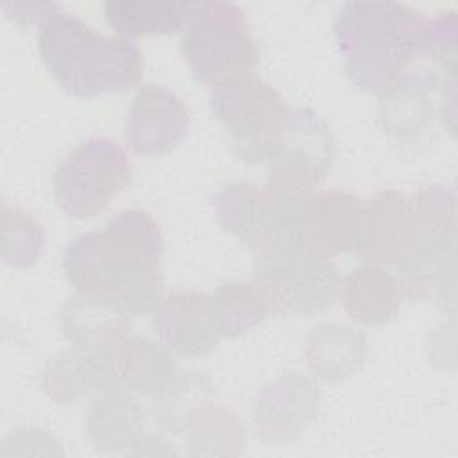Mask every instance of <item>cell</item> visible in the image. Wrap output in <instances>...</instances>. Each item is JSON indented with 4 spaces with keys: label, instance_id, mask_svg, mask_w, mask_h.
Masks as SVG:
<instances>
[{
    "label": "cell",
    "instance_id": "cell-1",
    "mask_svg": "<svg viewBox=\"0 0 458 458\" xmlns=\"http://www.w3.org/2000/svg\"><path fill=\"white\" fill-rule=\"evenodd\" d=\"M163 234L143 209H125L100 231L82 233L63 252L75 292L106 297L129 315L154 313L163 301Z\"/></svg>",
    "mask_w": 458,
    "mask_h": 458
},
{
    "label": "cell",
    "instance_id": "cell-2",
    "mask_svg": "<svg viewBox=\"0 0 458 458\" xmlns=\"http://www.w3.org/2000/svg\"><path fill=\"white\" fill-rule=\"evenodd\" d=\"M431 20L397 2H347L333 32L351 82L377 97L429 55Z\"/></svg>",
    "mask_w": 458,
    "mask_h": 458
},
{
    "label": "cell",
    "instance_id": "cell-3",
    "mask_svg": "<svg viewBox=\"0 0 458 458\" xmlns=\"http://www.w3.org/2000/svg\"><path fill=\"white\" fill-rule=\"evenodd\" d=\"M38 50L47 72L72 97L122 93L141 77V52L132 39L100 34L61 9L39 27Z\"/></svg>",
    "mask_w": 458,
    "mask_h": 458
},
{
    "label": "cell",
    "instance_id": "cell-4",
    "mask_svg": "<svg viewBox=\"0 0 458 458\" xmlns=\"http://www.w3.org/2000/svg\"><path fill=\"white\" fill-rule=\"evenodd\" d=\"M310 191L267 181L229 182L213 197L216 222L254 254L304 247V204Z\"/></svg>",
    "mask_w": 458,
    "mask_h": 458
},
{
    "label": "cell",
    "instance_id": "cell-5",
    "mask_svg": "<svg viewBox=\"0 0 458 458\" xmlns=\"http://www.w3.org/2000/svg\"><path fill=\"white\" fill-rule=\"evenodd\" d=\"M181 50L193 77L209 88L258 64L250 25L233 2H197L181 30Z\"/></svg>",
    "mask_w": 458,
    "mask_h": 458
},
{
    "label": "cell",
    "instance_id": "cell-6",
    "mask_svg": "<svg viewBox=\"0 0 458 458\" xmlns=\"http://www.w3.org/2000/svg\"><path fill=\"white\" fill-rule=\"evenodd\" d=\"M252 283L265 297L270 313L315 315L335 302L340 274L329 256L308 249H288L258 254Z\"/></svg>",
    "mask_w": 458,
    "mask_h": 458
},
{
    "label": "cell",
    "instance_id": "cell-7",
    "mask_svg": "<svg viewBox=\"0 0 458 458\" xmlns=\"http://www.w3.org/2000/svg\"><path fill=\"white\" fill-rule=\"evenodd\" d=\"M129 184L131 165L125 150L104 136L72 148L52 179L55 206L77 220L100 215Z\"/></svg>",
    "mask_w": 458,
    "mask_h": 458
},
{
    "label": "cell",
    "instance_id": "cell-8",
    "mask_svg": "<svg viewBox=\"0 0 458 458\" xmlns=\"http://www.w3.org/2000/svg\"><path fill=\"white\" fill-rule=\"evenodd\" d=\"M336 141L331 127L313 109L286 107L274 125L261 163L268 181L297 191H311L333 170Z\"/></svg>",
    "mask_w": 458,
    "mask_h": 458
},
{
    "label": "cell",
    "instance_id": "cell-9",
    "mask_svg": "<svg viewBox=\"0 0 458 458\" xmlns=\"http://www.w3.org/2000/svg\"><path fill=\"white\" fill-rule=\"evenodd\" d=\"M209 106L229 132L236 157L247 165L261 163L267 140L288 107L283 97L254 72L211 86Z\"/></svg>",
    "mask_w": 458,
    "mask_h": 458
},
{
    "label": "cell",
    "instance_id": "cell-10",
    "mask_svg": "<svg viewBox=\"0 0 458 458\" xmlns=\"http://www.w3.org/2000/svg\"><path fill=\"white\" fill-rule=\"evenodd\" d=\"M320 392L311 377L288 370L267 383L252 404L256 437L272 447L292 445L318 413Z\"/></svg>",
    "mask_w": 458,
    "mask_h": 458
},
{
    "label": "cell",
    "instance_id": "cell-11",
    "mask_svg": "<svg viewBox=\"0 0 458 458\" xmlns=\"http://www.w3.org/2000/svg\"><path fill=\"white\" fill-rule=\"evenodd\" d=\"M437 73L408 72L390 91L379 97L377 118L385 132L399 141H413L428 132L437 114L444 122L445 102L454 104V88L445 86Z\"/></svg>",
    "mask_w": 458,
    "mask_h": 458
},
{
    "label": "cell",
    "instance_id": "cell-12",
    "mask_svg": "<svg viewBox=\"0 0 458 458\" xmlns=\"http://www.w3.org/2000/svg\"><path fill=\"white\" fill-rule=\"evenodd\" d=\"M413 222L408 197L383 190L363 200L354 252L370 265H397L411 250Z\"/></svg>",
    "mask_w": 458,
    "mask_h": 458
},
{
    "label": "cell",
    "instance_id": "cell-13",
    "mask_svg": "<svg viewBox=\"0 0 458 458\" xmlns=\"http://www.w3.org/2000/svg\"><path fill=\"white\" fill-rule=\"evenodd\" d=\"M190 113L174 91L147 84L132 98L125 140L136 154L163 156L172 152L186 136Z\"/></svg>",
    "mask_w": 458,
    "mask_h": 458
},
{
    "label": "cell",
    "instance_id": "cell-14",
    "mask_svg": "<svg viewBox=\"0 0 458 458\" xmlns=\"http://www.w3.org/2000/svg\"><path fill=\"white\" fill-rule=\"evenodd\" d=\"M152 326L161 344L182 358H204L218 347L220 336L209 320L204 292L168 293L152 313Z\"/></svg>",
    "mask_w": 458,
    "mask_h": 458
},
{
    "label": "cell",
    "instance_id": "cell-15",
    "mask_svg": "<svg viewBox=\"0 0 458 458\" xmlns=\"http://www.w3.org/2000/svg\"><path fill=\"white\" fill-rule=\"evenodd\" d=\"M111 347L82 349L70 345L52 356L43 369L47 397L57 404H73L93 394L118 390Z\"/></svg>",
    "mask_w": 458,
    "mask_h": 458
},
{
    "label": "cell",
    "instance_id": "cell-16",
    "mask_svg": "<svg viewBox=\"0 0 458 458\" xmlns=\"http://www.w3.org/2000/svg\"><path fill=\"white\" fill-rule=\"evenodd\" d=\"M361 213L363 200L354 193L310 191L304 204V247L329 258L354 250Z\"/></svg>",
    "mask_w": 458,
    "mask_h": 458
},
{
    "label": "cell",
    "instance_id": "cell-17",
    "mask_svg": "<svg viewBox=\"0 0 458 458\" xmlns=\"http://www.w3.org/2000/svg\"><path fill=\"white\" fill-rule=\"evenodd\" d=\"M147 413L132 394L113 390L98 394L84 415V435L104 454H129L145 435Z\"/></svg>",
    "mask_w": 458,
    "mask_h": 458
},
{
    "label": "cell",
    "instance_id": "cell-18",
    "mask_svg": "<svg viewBox=\"0 0 458 458\" xmlns=\"http://www.w3.org/2000/svg\"><path fill=\"white\" fill-rule=\"evenodd\" d=\"M118 390L154 397L177 374V363L165 344L143 336H125L111 347Z\"/></svg>",
    "mask_w": 458,
    "mask_h": 458
},
{
    "label": "cell",
    "instance_id": "cell-19",
    "mask_svg": "<svg viewBox=\"0 0 458 458\" xmlns=\"http://www.w3.org/2000/svg\"><path fill=\"white\" fill-rule=\"evenodd\" d=\"M61 327L70 345L104 349L129 335V313L106 297L77 292L61 310Z\"/></svg>",
    "mask_w": 458,
    "mask_h": 458
},
{
    "label": "cell",
    "instance_id": "cell-20",
    "mask_svg": "<svg viewBox=\"0 0 458 458\" xmlns=\"http://www.w3.org/2000/svg\"><path fill=\"white\" fill-rule=\"evenodd\" d=\"M308 370L313 377L335 385L358 374L369 358V344L361 331L347 324L315 327L304 345Z\"/></svg>",
    "mask_w": 458,
    "mask_h": 458
},
{
    "label": "cell",
    "instance_id": "cell-21",
    "mask_svg": "<svg viewBox=\"0 0 458 458\" xmlns=\"http://www.w3.org/2000/svg\"><path fill=\"white\" fill-rule=\"evenodd\" d=\"M408 202L413 245L404 259L456 252V199L453 190L442 184L424 186L410 195Z\"/></svg>",
    "mask_w": 458,
    "mask_h": 458
},
{
    "label": "cell",
    "instance_id": "cell-22",
    "mask_svg": "<svg viewBox=\"0 0 458 458\" xmlns=\"http://www.w3.org/2000/svg\"><path fill=\"white\" fill-rule=\"evenodd\" d=\"M338 297L354 322L377 327L388 324L397 315L403 290L399 281L385 268L365 263L340 279Z\"/></svg>",
    "mask_w": 458,
    "mask_h": 458
},
{
    "label": "cell",
    "instance_id": "cell-23",
    "mask_svg": "<svg viewBox=\"0 0 458 458\" xmlns=\"http://www.w3.org/2000/svg\"><path fill=\"white\" fill-rule=\"evenodd\" d=\"M213 404H216V390L211 377L200 370L188 369L177 370L174 379L150 397V413L163 431L184 435Z\"/></svg>",
    "mask_w": 458,
    "mask_h": 458
},
{
    "label": "cell",
    "instance_id": "cell-24",
    "mask_svg": "<svg viewBox=\"0 0 458 458\" xmlns=\"http://www.w3.org/2000/svg\"><path fill=\"white\" fill-rule=\"evenodd\" d=\"M197 2L107 0L104 14L111 29L123 38L172 34L182 30Z\"/></svg>",
    "mask_w": 458,
    "mask_h": 458
},
{
    "label": "cell",
    "instance_id": "cell-25",
    "mask_svg": "<svg viewBox=\"0 0 458 458\" xmlns=\"http://www.w3.org/2000/svg\"><path fill=\"white\" fill-rule=\"evenodd\" d=\"M208 313L220 338H238L259 326L270 308L254 283L227 281L208 293Z\"/></svg>",
    "mask_w": 458,
    "mask_h": 458
},
{
    "label": "cell",
    "instance_id": "cell-26",
    "mask_svg": "<svg viewBox=\"0 0 458 458\" xmlns=\"http://www.w3.org/2000/svg\"><path fill=\"white\" fill-rule=\"evenodd\" d=\"M395 268L403 297L419 304H435L449 311L454 310L456 252L404 259Z\"/></svg>",
    "mask_w": 458,
    "mask_h": 458
},
{
    "label": "cell",
    "instance_id": "cell-27",
    "mask_svg": "<svg viewBox=\"0 0 458 458\" xmlns=\"http://www.w3.org/2000/svg\"><path fill=\"white\" fill-rule=\"evenodd\" d=\"M193 456H240L245 449V431L225 406L213 404L184 433Z\"/></svg>",
    "mask_w": 458,
    "mask_h": 458
},
{
    "label": "cell",
    "instance_id": "cell-28",
    "mask_svg": "<svg viewBox=\"0 0 458 458\" xmlns=\"http://www.w3.org/2000/svg\"><path fill=\"white\" fill-rule=\"evenodd\" d=\"M45 250V231L25 209L2 204V259L14 268L34 265Z\"/></svg>",
    "mask_w": 458,
    "mask_h": 458
},
{
    "label": "cell",
    "instance_id": "cell-29",
    "mask_svg": "<svg viewBox=\"0 0 458 458\" xmlns=\"http://www.w3.org/2000/svg\"><path fill=\"white\" fill-rule=\"evenodd\" d=\"M456 14L453 11L440 13L431 20L429 27V59L440 64L449 77L456 72Z\"/></svg>",
    "mask_w": 458,
    "mask_h": 458
},
{
    "label": "cell",
    "instance_id": "cell-30",
    "mask_svg": "<svg viewBox=\"0 0 458 458\" xmlns=\"http://www.w3.org/2000/svg\"><path fill=\"white\" fill-rule=\"evenodd\" d=\"M59 442L48 435L47 431L39 428H18L13 429L2 442L0 454L11 456V454H63V451L57 445Z\"/></svg>",
    "mask_w": 458,
    "mask_h": 458
},
{
    "label": "cell",
    "instance_id": "cell-31",
    "mask_svg": "<svg viewBox=\"0 0 458 458\" xmlns=\"http://www.w3.org/2000/svg\"><path fill=\"white\" fill-rule=\"evenodd\" d=\"M59 4L54 2H5L2 5L4 14L20 25H34L39 27L59 11Z\"/></svg>",
    "mask_w": 458,
    "mask_h": 458
},
{
    "label": "cell",
    "instance_id": "cell-32",
    "mask_svg": "<svg viewBox=\"0 0 458 458\" xmlns=\"http://www.w3.org/2000/svg\"><path fill=\"white\" fill-rule=\"evenodd\" d=\"M175 451L168 445V442L157 435H148L145 433L134 447L129 451L127 456H166L174 454Z\"/></svg>",
    "mask_w": 458,
    "mask_h": 458
}]
</instances>
